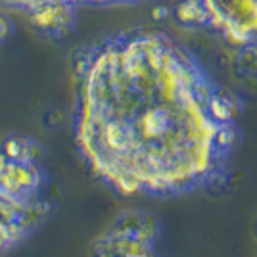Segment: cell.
I'll return each mask as SVG.
<instances>
[{
    "instance_id": "obj_1",
    "label": "cell",
    "mask_w": 257,
    "mask_h": 257,
    "mask_svg": "<svg viewBox=\"0 0 257 257\" xmlns=\"http://www.w3.org/2000/svg\"><path fill=\"white\" fill-rule=\"evenodd\" d=\"M75 142L125 198H181L223 186L240 142V100L169 33L133 29L75 65Z\"/></svg>"
},
{
    "instance_id": "obj_6",
    "label": "cell",
    "mask_w": 257,
    "mask_h": 257,
    "mask_svg": "<svg viewBox=\"0 0 257 257\" xmlns=\"http://www.w3.org/2000/svg\"><path fill=\"white\" fill-rule=\"evenodd\" d=\"M6 33H8V25H6V22L0 18V39H4Z\"/></svg>"
},
{
    "instance_id": "obj_2",
    "label": "cell",
    "mask_w": 257,
    "mask_h": 257,
    "mask_svg": "<svg viewBox=\"0 0 257 257\" xmlns=\"http://www.w3.org/2000/svg\"><path fill=\"white\" fill-rule=\"evenodd\" d=\"M173 18L181 27L213 33L234 48H257V0H181Z\"/></svg>"
},
{
    "instance_id": "obj_4",
    "label": "cell",
    "mask_w": 257,
    "mask_h": 257,
    "mask_svg": "<svg viewBox=\"0 0 257 257\" xmlns=\"http://www.w3.org/2000/svg\"><path fill=\"white\" fill-rule=\"evenodd\" d=\"M44 181L35 161H14L0 154V198L12 204L29 205Z\"/></svg>"
},
{
    "instance_id": "obj_3",
    "label": "cell",
    "mask_w": 257,
    "mask_h": 257,
    "mask_svg": "<svg viewBox=\"0 0 257 257\" xmlns=\"http://www.w3.org/2000/svg\"><path fill=\"white\" fill-rule=\"evenodd\" d=\"M160 234L161 223L154 215L127 211L96 242L94 257H154Z\"/></svg>"
},
{
    "instance_id": "obj_5",
    "label": "cell",
    "mask_w": 257,
    "mask_h": 257,
    "mask_svg": "<svg viewBox=\"0 0 257 257\" xmlns=\"http://www.w3.org/2000/svg\"><path fill=\"white\" fill-rule=\"evenodd\" d=\"M2 156H6L8 160H14V161H35L37 156H39V148L29 139L10 137V139L4 140Z\"/></svg>"
}]
</instances>
